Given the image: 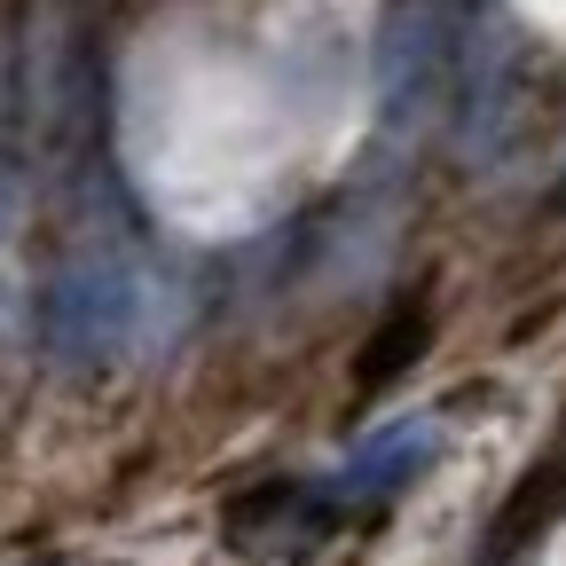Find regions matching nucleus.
Masks as SVG:
<instances>
[{
    "mask_svg": "<svg viewBox=\"0 0 566 566\" xmlns=\"http://www.w3.org/2000/svg\"><path fill=\"white\" fill-rule=\"evenodd\" d=\"M9 221H17V189L0 181V237H9Z\"/></svg>",
    "mask_w": 566,
    "mask_h": 566,
    "instance_id": "20e7f679",
    "label": "nucleus"
},
{
    "mask_svg": "<svg viewBox=\"0 0 566 566\" xmlns=\"http://www.w3.org/2000/svg\"><path fill=\"white\" fill-rule=\"evenodd\" d=\"M441 449V424L433 417H401V424H378V433L354 449L331 480H323V495L331 504H363V495H386V488H401L424 457Z\"/></svg>",
    "mask_w": 566,
    "mask_h": 566,
    "instance_id": "7ed1b4c3",
    "label": "nucleus"
},
{
    "mask_svg": "<svg viewBox=\"0 0 566 566\" xmlns=\"http://www.w3.org/2000/svg\"><path fill=\"white\" fill-rule=\"evenodd\" d=\"M134 331V275L118 260H87L55 283L48 300V354L55 363H95Z\"/></svg>",
    "mask_w": 566,
    "mask_h": 566,
    "instance_id": "f257e3e1",
    "label": "nucleus"
},
{
    "mask_svg": "<svg viewBox=\"0 0 566 566\" xmlns=\"http://www.w3.org/2000/svg\"><path fill=\"white\" fill-rule=\"evenodd\" d=\"M433 80H441V9L433 0H409V9L386 17L378 32V63H370V87H378V118L401 142L424 111H433Z\"/></svg>",
    "mask_w": 566,
    "mask_h": 566,
    "instance_id": "f03ea898",
    "label": "nucleus"
}]
</instances>
